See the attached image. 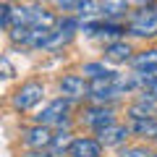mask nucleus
<instances>
[{
  "label": "nucleus",
  "instance_id": "nucleus-6",
  "mask_svg": "<svg viewBox=\"0 0 157 157\" xmlns=\"http://www.w3.org/2000/svg\"><path fill=\"white\" fill-rule=\"evenodd\" d=\"M128 134H131V126H123V123H115V121H113L105 128L97 131V139L105 147H118V144H123V141L128 139Z\"/></svg>",
  "mask_w": 157,
  "mask_h": 157
},
{
  "label": "nucleus",
  "instance_id": "nucleus-16",
  "mask_svg": "<svg viewBox=\"0 0 157 157\" xmlns=\"http://www.w3.org/2000/svg\"><path fill=\"white\" fill-rule=\"evenodd\" d=\"M76 13L81 18H86V16H102V3H100V0H78V3H76Z\"/></svg>",
  "mask_w": 157,
  "mask_h": 157
},
{
  "label": "nucleus",
  "instance_id": "nucleus-13",
  "mask_svg": "<svg viewBox=\"0 0 157 157\" xmlns=\"http://www.w3.org/2000/svg\"><path fill=\"white\" fill-rule=\"evenodd\" d=\"M128 13V0H102V16L105 18H121Z\"/></svg>",
  "mask_w": 157,
  "mask_h": 157
},
{
  "label": "nucleus",
  "instance_id": "nucleus-20",
  "mask_svg": "<svg viewBox=\"0 0 157 157\" xmlns=\"http://www.w3.org/2000/svg\"><path fill=\"white\" fill-rule=\"evenodd\" d=\"M144 89H147V94H149V100H157V73H155V76H149V78H147Z\"/></svg>",
  "mask_w": 157,
  "mask_h": 157
},
{
  "label": "nucleus",
  "instance_id": "nucleus-11",
  "mask_svg": "<svg viewBox=\"0 0 157 157\" xmlns=\"http://www.w3.org/2000/svg\"><path fill=\"white\" fill-rule=\"evenodd\" d=\"M131 45L128 42H121V39H118V42H110V45H107V50H105V58L110 63H126V60H131Z\"/></svg>",
  "mask_w": 157,
  "mask_h": 157
},
{
  "label": "nucleus",
  "instance_id": "nucleus-8",
  "mask_svg": "<svg viewBox=\"0 0 157 157\" xmlns=\"http://www.w3.org/2000/svg\"><path fill=\"white\" fill-rule=\"evenodd\" d=\"M81 123L94 128V131H100L107 123H113V110L110 107H89V110L81 113Z\"/></svg>",
  "mask_w": 157,
  "mask_h": 157
},
{
  "label": "nucleus",
  "instance_id": "nucleus-3",
  "mask_svg": "<svg viewBox=\"0 0 157 157\" xmlns=\"http://www.w3.org/2000/svg\"><path fill=\"white\" fill-rule=\"evenodd\" d=\"M37 123H45V126H66L68 123V102L66 100L47 102L45 110L37 115Z\"/></svg>",
  "mask_w": 157,
  "mask_h": 157
},
{
  "label": "nucleus",
  "instance_id": "nucleus-18",
  "mask_svg": "<svg viewBox=\"0 0 157 157\" xmlns=\"http://www.w3.org/2000/svg\"><path fill=\"white\" fill-rule=\"evenodd\" d=\"M123 32H126V29L121 26V24H113V21H105V24H102V29H100V34H102V37H107V39H118Z\"/></svg>",
  "mask_w": 157,
  "mask_h": 157
},
{
  "label": "nucleus",
  "instance_id": "nucleus-22",
  "mask_svg": "<svg viewBox=\"0 0 157 157\" xmlns=\"http://www.w3.org/2000/svg\"><path fill=\"white\" fill-rule=\"evenodd\" d=\"M0 68H3V76H6V78L13 76V66H11V60H8V58H3V60H0Z\"/></svg>",
  "mask_w": 157,
  "mask_h": 157
},
{
  "label": "nucleus",
  "instance_id": "nucleus-10",
  "mask_svg": "<svg viewBox=\"0 0 157 157\" xmlns=\"http://www.w3.org/2000/svg\"><path fill=\"white\" fill-rule=\"evenodd\" d=\"M136 73H157V50H144L131 58Z\"/></svg>",
  "mask_w": 157,
  "mask_h": 157
},
{
  "label": "nucleus",
  "instance_id": "nucleus-9",
  "mask_svg": "<svg viewBox=\"0 0 157 157\" xmlns=\"http://www.w3.org/2000/svg\"><path fill=\"white\" fill-rule=\"evenodd\" d=\"M131 134H136L139 139L157 141V118H155V115H147V118H131Z\"/></svg>",
  "mask_w": 157,
  "mask_h": 157
},
{
  "label": "nucleus",
  "instance_id": "nucleus-21",
  "mask_svg": "<svg viewBox=\"0 0 157 157\" xmlns=\"http://www.w3.org/2000/svg\"><path fill=\"white\" fill-rule=\"evenodd\" d=\"M76 3L78 0H55V6L63 8V11H76Z\"/></svg>",
  "mask_w": 157,
  "mask_h": 157
},
{
  "label": "nucleus",
  "instance_id": "nucleus-17",
  "mask_svg": "<svg viewBox=\"0 0 157 157\" xmlns=\"http://www.w3.org/2000/svg\"><path fill=\"white\" fill-rule=\"evenodd\" d=\"M81 73H86L89 78H102V76H113L115 71H110V68H105V63H84V68H81Z\"/></svg>",
  "mask_w": 157,
  "mask_h": 157
},
{
  "label": "nucleus",
  "instance_id": "nucleus-2",
  "mask_svg": "<svg viewBox=\"0 0 157 157\" xmlns=\"http://www.w3.org/2000/svg\"><path fill=\"white\" fill-rule=\"evenodd\" d=\"M128 32L134 37H157V11H139L131 18Z\"/></svg>",
  "mask_w": 157,
  "mask_h": 157
},
{
  "label": "nucleus",
  "instance_id": "nucleus-4",
  "mask_svg": "<svg viewBox=\"0 0 157 157\" xmlns=\"http://www.w3.org/2000/svg\"><path fill=\"white\" fill-rule=\"evenodd\" d=\"M52 139H55L52 126H45V123H34L32 128H26V134H24V144H26L29 149H50Z\"/></svg>",
  "mask_w": 157,
  "mask_h": 157
},
{
  "label": "nucleus",
  "instance_id": "nucleus-14",
  "mask_svg": "<svg viewBox=\"0 0 157 157\" xmlns=\"http://www.w3.org/2000/svg\"><path fill=\"white\" fill-rule=\"evenodd\" d=\"M55 37V32H52V26H32V37H29V45L32 47H45L50 45V39Z\"/></svg>",
  "mask_w": 157,
  "mask_h": 157
},
{
  "label": "nucleus",
  "instance_id": "nucleus-24",
  "mask_svg": "<svg viewBox=\"0 0 157 157\" xmlns=\"http://www.w3.org/2000/svg\"><path fill=\"white\" fill-rule=\"evenodd\" d=\"M152 157H157V155H152Z\"/></svg>",
  "mask_w": 157,
  "mask_h": 157
},
{
  "label": "nucleus",
  "instance_id": "nucleus-15",
  "mask_svg": "<svg viewBox=\"0 0 157 157\" xmlns=\"http://www.w3.org/2000/svg\"><path fill=\"white\" fill-rule=\"evenodd\" d=\"M29 24L32 26H52L55 16L50 11H42V8H29Z\"/></svg>",
  "mask_w": 157,
  "mask_h": 157
},
{
  "label": "nucleus",
  "instance_id": "nucleus-19",
  "mask_svg": "<svg viewBox=\"0 0 157 157\" xmlns=\"http://www.w3.org/2000/svg\"><path fill=\"white\" fill-rule=\"evenodd\" d=\"M121 157H152V152L144 149V147H128V149H123Z\"/></svg>",
  "mask_w": 157,
  "mask_h": 157
},
{
  "label": "nucleus",
  "instance_id": "nucleus-23",
  "mask_svg": "<svg viewBox=\"0 0 157 157\" xmlns=\"http://www.w3.org/2000/svg\"><path fill=\"white\" fill-rule=\"evenodd\" d=\"M24 157H55L52 152H45V149H32V152H26Z\"/></svg>",
  "mask_w": 157,
  "mask_h": 157
},
{
  "label": "nucleus",
  "instance_id": "nucleus-1",
  "mask_svg": "<svg viewBox=\"0 0 157 157\" xmlns=\"http://www.w3.org/2000/svg\"><path fill=\"white\" fill-rule=\"evenodd\" d=\"M42 94H45V86L39 84V81H26V84H21L16 89V94H13V107L21 110V113L32 110V107L42 100Z\"/></svg>",
  "mask_w": 157,
  "mask_h": 157
},
{
  "label": "nucleus",
  "instance_id": "nucleus-12",
  "mask_svg": "<svg viewBox=\"0 0 157 157\" xmlns=\"http://www.w3.org/2000/svg\"><path fill=\"white\" fill-rule=\"evenodd\" d=\"M73 134L71 131H58L55 134V139H52V144H50V152L55 157H60V155H68L71 152V144H73Z\"/></svg>",
  "mask_w": 157,
  "mask_h": 157
},
{
  "label": "nucleus",
  "instance_id": "nucleus-5",
  "mask_svg": "<svg viewBox=\"0 0 157 157\" xmlns=\"http://www.w3.org/2000/svg\"><path fill=\"white\" fill-rule=\"evenodd\" d=\"M60 94L68 97V100H84V97L92 94V84L86 81L84 76L71 73V76H66V78L60 81Z\"/></svg>",
  "mask_w": 157,
  "mask_h": 157
},
{
  "label": "nucleus",
  "instance_id": "nucleus-7",
  "mask_svg": "<svg viewBox=\"0 0 157 157\" xmlns=\"http://www.w3.org/2000/svg\"><path fill=\"white\" fill-rule=\"evenodd\" d=\"M102 141L100 139H89V136H78L71 144V157H102Z\"/></svg>",
  "mask_w": 157,
  "mask_h": 157
}]
</instances>
